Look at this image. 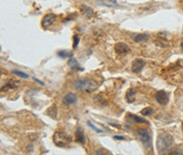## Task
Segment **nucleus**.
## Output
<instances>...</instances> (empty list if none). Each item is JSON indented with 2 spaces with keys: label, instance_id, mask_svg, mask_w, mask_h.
<instances>
[{
  "label": "nucleus",
  "instance_id": "nucleus-1",
  "mask_svg": "<svg viewBox=\"0 0 183 155\" xmlns=\"http://www.w3.org/2000/svg\"><path fill=\"white\" fill-rule=\"evenodd\" d=\"M174 145V137L167 133H161L157 138V150L159 153L169 150Z\"/></svg>",
  "mask_w": 183,
  "mask_h": 155
},
{
  "label": "nucleus",
  "instance_id": "nucleus-2",
  "mask_svg": "<svg viewBox=\"0 0 183 155\" xmlns=\"http://www.w3.org/2000/svg\"><path fill=\"white\" fill-rule=\"evenodd\" d=\"M73 87L78 91H85L87 93H91V92L95 91L98 89V83L93 80H90V79L81 78L76 79L73 82Z\"/></svg>",
  "mask_w": 183,
  "mask_h": 155
},
{
  "label": "nucleus",
  "instance_id": "nucleus-3",
  "mask_svg": "<svg viewBox=\"0 0 183 155\" xmlns=\"http://www.w3.org/2000/svg\"><path fill=\"white\" fill-rule=\"evenodd\" d=\"M53 140H54V144L57 147L65 148L68 147L69 144L72 141V138L67 133L62 132V131H57V132H55L54 136H53Z\"/></svg>",
  "mask_w": 183,
  "mask_h": 155
},
{
  "label": "nucleus",
  "instance_id": "nucleus-4",
  "mask_svg": "<svg viewBox=\"0 0 183 155\" xmlns=\"http://www.w3.org/2000/svg\"><path fill=\"white\" fill-rule=\"evenodd\" d=\"M138 136L140 137V140L143 143L147 149H151V139H150V134L146 129H138Z\"/></svg>",
  "mask_w": 183,
  "mask_h": 155
},
{
  "label": "nucleus",
  "instance_id": "nucleus-5",
  "mask_svg": "<svg viewBox=\"0 0 183 155\" xmlns=\"http://www.w3.org/2000/svg\"><path fill=\"white\" fill-rule=\"evenodd\" d=\"M56 20V15L55 14H52V13H50V14H47L45 15V17L42 18V27H49L51 24H53V22Z\"/></svg>",
  "mask_w": 183,
  "mask_h": 155
},
{
  "label": "nucleus",
  "instance_id": "nucleus-6",
  "mask_svg": "<svg viewBox=\"0 0 183 155\" xmlns=\"http://www.w3.org/2000/svg\"><path fill=\"white\" fill-rule=\"evenodd\" d=\"M115 51L117 54H120V55H125V54L129 53L130 52V48L127 46L124 42H119L115 46Z\"/></svg>",
  "mask_w": 183,
  "mask_h": 155
},
{
  "label": "nucleus",
  "instance_id": "nucleus-7",
  "mask_svg": "<svg viewBox=\"0 0 183 155\" xmlns=\"http://www.w3.org/2000/svg\"><path fill=\"white\" fill-rule=\"evenodd\" d=\"M131 38L135 42H145L149 39V34L147 33H132Z\"/></svg>",
  "mask_w": 183,
  "mask_h": 155
},
{
  "label": "nucleus",
  "instance_id": "nucleus-8",
  "mask_svg": "<svg viewBox=\"0 0 183 155\" xmlns=\"http://www.w3.org/2000/svg\"><path fill=\"white\" fill-rule=\"evenodd\" d=\"M144 66H145V61L143 59H135L132 62V66H131V71L135 73H140L143 70Z\"/></svg>",
  "mask_w": 183,
  "mask_h": 155
},
{
  "label": "nucleus",
  "instance_id": "nucleus-9",
  "mask_svg": "<svg viewBox=\"0 0 183 155\" xmlns=\"http://www.w3.org/2000/svg\"><path fill=\"white\" fill-rule=\"evenodd\" d=\"M156 99L160 105H164L168 102V95H167V93L165 91H159L156 94Z\"/></svg>",
  "mask_w": 183,
  "mask_h": 155
},
{
  "label": "nucleus",
  "instance_id": "nucleus-10",
  "mask_svg": "<svg viewBox=\"0 0 183 155\" xmlns=\"http://www.w3.org/2000/svg\"><path fill=\"white\" fill-rule=\"evenodd\" d=\"M76 102H77V96L75 95V94H73V93L67 94V95L64 97V99H62V102H64L65 105H74V103H76Z\"/></svg>",
  "mask_w": 183,
  "mask_h": 155
},
{
  "label": "nucleus",
  "instance_id": "nucleus-11",
  "mask_svg": "<svg viewBox=\"0 0 183 155\" xmlns=\"http://www.w3.org/2000/svg\"><path fill=\"white\" fill-rule=\"evenodd\" d=\"M75 141L82 144V145H85L86 143L85 134H84L83 130L81 128H77L76 131H75Z\"/></svg>",
  "mask_w": 183,
  "mask_h": 155
},
{
  "label": "nucleus",
  "instance_id": "nucleus-12",
  "mask_svg": "<svg viewBox=\"0 0 183 155\" xmlns=\"http://www.w3.org/2000/svg\"><path fill=\"white\" fill-rule=\"evenodd\" d=\"M81 12L86 18H91L93 16V11L90 8H88L87 5H85V4H82L81 5Z\"/></svg>",
  "mask_w": 183,
  "mask_h": 155
},
{
  "label": "nucleus",
  "instance_id": "nucleus-13",
  "mask_svg": "<svg viewBox=\"0 0 183 155\" xmlns=\"http://www.w3.org/2000/svg\"><path fill=\"white\" fill-rule=\"evenodd\" d=\"M19 85V81L17 80H11L8 81V83H6L5 86H4L3 88H2V92L4 91H12V90H14L15 88H17Z\"/></svg>",
  "mask_w": 183,
  "mask_h": 155
},
{
  "label": "nucleus",
  "instance_id": "nucleus-14",
  "mask_svg": "<svg viewBox=\"0 0 183 155\" xmlns=\"http://www.w3.org/2000/svg\"><path fill=\"white\" fill-rule=\"evenodd\" d=\"M68 64L71 66V69H72V70H76V71H83L84 70L83 68H81V66H79L78 62H77V60L75 59V58H70V59H69V61H68Z\"/></svg>",
  "mask_w": 183,
  "mask_h": 155
},
{
  "label": "nucleus",
  "instance_id": "nucleus-15",
  "mask_svg": "<svg viewBox=\"0 0 183 155\" xmlns=\"http://www.w3.org/2000/svg\"><path fill=\"white\" fill-rule=\"evenodd\" d=\"M98 3L102 4V5L108 6V8H113V6H118V2L115 0H98Z\"/></svg>",
  "mask_w": 183,
  "mask_h": 155
},
{
  "label": "nucleus",
  "instance_id": "nucleus-16",
  "mask_svg": "<svg viewBox=\"0 0 183 155\" xmlns=\"http://www.w3.org/2000/svg\"><path fill=\"white\" fill-rule=\"evenodd\" d=\"M126 99L128 102H133L135 99V91L133 89H129L126 93Z\"/></svg>",
  "mask_w": 183,
  "mask_h": 155
},
{
  "label": "nucleus",
  "instance_id": "nucleus-17",
  "mask_svg": "<svg viewBox=\"0 0 183 155\" xmlns=\"http://www.w3.org/2000/svg\"><path fill=\"white\" fill-rule=\"evenodd\" d=\"M127 116H128L131 120H133V121H135V122H140V124H147V120L144 119V118H142V117H139V116L135 115V114H127Z\"/></svg>",
  "mask_w": 183,
  "mask_h": 155
},
{
  "label": "nucleus",
  "instance_id": "nucleus-18",
  "mask_svg": "<svg viewBox=\"0 0 183 155\" xmlns=\"http://www.w3.org/2000/svg\"><path fill=\"white\" fill-rule=\"evenodd\" d=\"M13 74L17 75V76L21 77V78H25V79H28V78H29V75H27L25 73L20 72V71H17V70H14V71H13Z\"/></svg>",
  "mask_w": 183,
  "mask_h": 155
},
{
  "label": "nucleus",
  "instance_id": "nucleus-19",
  "mask_svg": "<svg viewBox=\"0 0 183 155\" xmlns=\"http://www.w3.org/2000/svg\"><path fill=\"white\" fill-rule=\"evenodd\" d=\"M152 112H154V111H152L151 108L148 107V108H145V109L142 110V111H141V114H142L143 116H148V115H151Z\"/></svg>",
  "mask_w": 183,
  "mask_h": 155
},
{
  "label": "nucleus",
  "instance_id": "nucleus-20",
  "mask_svg": "<svg viewBox=\"0 0 183 155\" xmlns=\"http://www.w3.org/2000/svg\"><path fill=\"white\" fill-rule=\"evenodd\" d=\"M58 56H61L62 58H68V57H72V53L70 52H65V51H59L58 53Z\"/></svg>",
  "mask_w": 183,
  "mask_h": 155
},
{
  "label": "nucleus",
  "instance_id": "nucleus-21",
  "mask_svg": "<svg viewBox=\"0 0 183 155\" xmlns=\"http://www.w3.org/2000/svg\"><path fill=\"white\" fill-rule=\"evenodd\" d=\"M87 124H88V126H89V127H90V128H91V129H92V130H94V131H95V132H98V133H102V132H103V131H102V130H101V129L96 128V127H95V126H94V124H92V122H91V121H89V120H88V121H87Z\"/></svg>",
  "mask_w": 183,
  "mask_h": 155
},
{
  "label": "nucleus",
  "instance_id": "nucleus-22",
  "mask_svg": "<svg viewBox=\"0 0 183 155\" xmlns=\"http://www.w3.org/2000/svg\"><path fill=\"white\" fill-rule=\"evenodd\" d=\"M73 39H74V44H73V48H76L77 47V44H78V42H79V38H78V36L77 35H75L74 37H73Z\"/></svg>",
  "mask_w": 183,
  "mask_h": 155
},
{
  "label": "nucleus",
  "instance_id": "nucleus-23",
  "mask_svg": "<svg viewBox=\"0 0 183 155\" xmlns=\"http://www.w3.org/2000/svg\"><path fill=\"white\" fill-rule=\"evenodd\" d=\"M113 138L118 139V140H125V137L124 136H115Z\"/></svg>",
  "mask_w": 183,
  "mask_h": 155
},
{
  "label": "nucleus",
  "instance_id": "nucleus-24",
  "mask_svg": "<svg viewBox=\"0 0 183 155\" xmlns=\"http://www.w3.org/2000/svg\"><path fill=\"white\" fill-rule=\"evenodd\" d=\"M34 80H35V81H36V82H38V83H39V85H42V86H44V85H45V83H44V82H42V81L38 80V79H37V78H34Z\"/></svg>",
  "mask_w": 183,
  "mask_h": 155
},
{
  "label": "nucleus",
  "instance_id": "nucleus-25",
  "mask_svg": "<svg viewBox=\"0 0 183 155\" xmlns=\"http://www.w3.org/2000/svg\"><path fill=\"white\" fill-rule=\"evenodd\" d=\"M181 48L183 49V39H182V41H181Z\"/></svg>",
  "mask_w": 183,
  "mask_h": 155
}]
</instances>
